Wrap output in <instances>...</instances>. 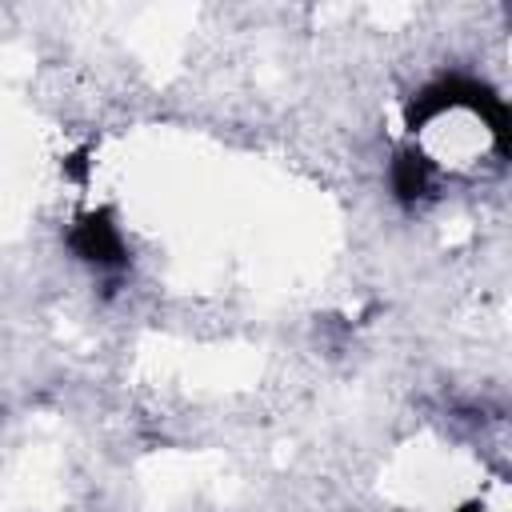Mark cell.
<instances>
[{
    "label": "cell",
    "mask_w": 512,
    "mask_h": 512,
    "mask_svg": "<svg viewBox=\"0 0 512 512\" xmlns=\"http://www.w3.org/2000/svg\"><path fill=\"white\" fill-rule=\"evenodd\" d=\"M64 176L76 180V184L88 180V148H80V152H72V156L64 160Z\"/></svg>",
    "instance_id": "4"
},
{
    "label": "cell",
    "mask_w": 512,
    "mask_h": 512,
    "mask_svg": "<svg viewBox=\"0 0 512 512\" xmlns=\"http://www.w3.org/2000/svg\"><path fill=\"white\" fill-rule=\"evenodd\" d=\"M68 244L84 264H96V268H124L128 264V248H124L120 228H116L108 208L84 212L76 220V228L68 232Z\"/></svg>",
    "instance_id": "2"
},
{
    "label": "cell",
    "mask_w": 512,
    "mask_h": 512,
    "mask_svg": "<svg viewBox=\"0 0 512 512\" xmlns=\"http://www.w3.org/2000/svg\"><path fill=\"white\" fill-rule=\"evenodd\" d=\"M428 184H432V160L424 152H416V148L396 152V160H392V192H396V200L400 204H416L428 192Z\"/></svg>",
    "instance_id": "3"
},
{
    "label": "cell",
    "mask_w": 512,
    "mask_h": 512,
    "mask_svg": "<svg viewBox=\"0 0 512 512\" xmlns=\"http://www.w3.org/2000/svg\"><path fill=\"white\" fill-rule=\"evenodd\" d=\"M456 512H480V504H464V508H456Z\"/></svg>",
    "instance_id": "5"
},
{
    "label": "cell",
    "mask_w": 512,
    "mask_h": 512,
    "mask_svg": "<svg viewBox=\"0 0 512 512\" xmlns=\"http://www.w3.org/2000/svg\"><path fill=\"white\" fill-rule=\"evenodd\" d=\"M448 108H472L492 128L496 148L508 152V104H504V96H496L488 84L468 80V76H444V80L420 88L404 108V124L416 132V128H424L428 120H436Z\"/></svg>",
    "instance_id": "1"
}]
</instances>
